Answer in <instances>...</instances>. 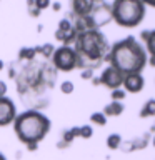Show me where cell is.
Instances as JSON below:
<instances>
[{"mask_svg": "<svg viewBox=\"0 0 155 160\" xmlns=\"http://www.w3.org/2000/svg\"><path fill=\"white\" fill-rule=\"evenodd\" d=\"M145 17V3L140 0H115L112 3V18L120 27L130 28L142 23Z\"/></svg>", "mask_w": 155, "mask_h": 160, "instance_id": "5b68a950", "label": "cell"}, {"mask_svg": "<svg viewBox=\"0 0 155 160\" xmlns=\"http://www.w3.org/2000/svg\"><path fill=\"white\" fill-rule=\"evenodd\" d=\"M33 5L38 10H43V8H47L48 5H50V2H48V0H37V2H33Z\"/></svg>", "mask_w": 155, "mask_h": 160, "instance_id": "d4e9b609", "label": "cell"}, {"mask_svg": "<svg viewBox=\"0 0 155 160\" xmlns=\"http://www.w3.org/2000/svg\"><path fill=\"white\" fill-rule=\"evenodd\" d=\"M110 95H112V102H120L122 98H125V92H123V90H120V88L113 90Z\"/></svg>", "mask_w": 155, "mask_h": 160, "instance_id": "603a6c76", "label": "cell"}, {"mask_svg": "<svg viewBox=\"0 0 155 160\" xmlns=\"http://www.w3.org/2000/svg\"><path fill=\"white\" fill-rule=\"evenodd\" d=\"M148 133H145L142 135V137H138V138H133V140H128V142H125L120 145V148L123 150V152H132V150H140V148H143V147H147V143H148Z\"/></svg>", "mask_w": 155, "mask_h": 160, "instance_id": "4fadbf2b", "label": "cell"}, {"mask_svg": "<svg viewBox=\"0 0 155 160\" xmlns=\"http://www.w3.org/2000/svg\"><path fill=\"white\" fill-rule=\"evenodd\" d=\"M52 65L57 72H72L77 68V53L73 47H58L52 53Z\"/></svg>", "mask_w": 155, "mask_h": 160, "instance_id": "8992f818", "label": "cell"}, {"mask_svg": "<svg viewBox=\"0 0 155 160\" xmlns=\"http://www.w3.org/2000/svg\"><path fill=\"white\" fill-rule=\"evenodd\" d=\"M142 38L147 43V50H148L150 57H155V30H143Z\"/></svg>", "mask_w": 155, "mask_h": 160, "instance_id": "2e32d148", "label": "cell"}, {"mask_svg": "<svg viewBox=\"0 0 155 160\" xmlns=\"http://www.w3.org/2000/svg\"><path fill=\"white\" fill-rule=\"evenodd\" d=\"M0 160H7V158H5V155H3L2 152H0Z\"/></svg>", "mask_w": 155, "mask_h": 160, "instance_id": "f546056e", "label": "cell"}, {"mask_svg": "<svg viewBox=\"0 0 155 160\" xmlns=\"http://www.w3.org/2000/svg\"><path fill=\"white\" fill-rule=\"evenodd\" d=\"M37 57V52H35V47H25V48H20L18 52V57L17 60H22V62H27V60H32Z\"/></svg>", "mask_w": 155, "mask_h": 160, "instance_id": "e0dca14e", "label": "cell"}, {"mask_svg": "<svg viewBox=\"0 0 155 160\" xmlns=\"http://www.w3.org/2000/svg\"><path fill=\"white\" fill-rule=\"evenodd\" d=\"M120 145H122V137L118 133H112L107 137V147L110 150H117V148H120Z\"/></svg>", "mask_w": 155, "mask_h": 160, "instance_id": "d6986e66", "label": "cell"}, {"mask_svg": "<svg viewBox=\"0 0 155 160\" xmlns=\"http://www.w3.org/2000/svg\"><path fill=\"white\" fill-rule=\"evenodd\" d=\"M28 10H30V15H33V17H38V15H40V10L33 5V0H30V2H28Z\"/></svg>", "mask_w": 155, "mask_h": 160, "instance_id": "cb8c5ba5", "label": "cell"}, {"mask_svg": "<svg viewBox=\"0 0 155 160\" xmlns=\"http://www.w3.org/2000/svg\"><path fill=\"white\" fill-rule=\"evenodd\" d=\"M90 120H92V123L95 125H100V127H103L105 123H107V117L102 113V112H95L90 115Z\"/></svg>", "mask_w": 155, "mask_h": 160, "instance_id": "ffe728a7", "label": "cell"}, {"mask_svg": "<svg viewBox=\"0 0 155 160\" xmlns=\"http://www.w3.org/2000/svg\"><path fill=\"white\" fill-rule=\"evenodd\" d=\"M147 63H150V65H153V67H155V57H150V60Z\"/></svg>", "mask_w": 155, "mask_h": 160, "instance_id": "83f0119b", "label": "cell"}, {"mask_svg": "<svg viewBox=\"0 0 155 160\" xmlns=\"http://www.w3.org/2000/svg\"><path fill=\"white\" fill-rule=\"evenodd\" d=\"M88 17L92 18V23H93L95 30H100V27L107 25L110 20H112V5L103 3V2H100V3L95 2L92 12L88 13Z\"/></svg>", "mask_w": 155, "mask_h": 160, "instance_id": "52a82bcc", "label": "cell"}, {"mask_svg": "<svg viewBox=\"0 0 155 160\" xmlns=\"http://www.w3.org/2000/svg\"><path fill=\"white\" fill-rule=\"evenodd\" d=\"M10 77L15 80V88L28 110L45 108L50 103L52 88L57 80V70L48 58H32L27 62L17 60L10 65Z\"/></svg>", "mask_w": 155, "mask_h": 160, "instance_id": "6da1fadb", "label": "cell"}, {"mask_svg": "<svg viewBox=\"0 0 155 160\" xmlns=\"http://www.w3.org/2000/svg\"><path fill=\"white\" fill-rule=\"evenodd\" d=\"M50 120L38 110H25L13 120V130L17 138L27 145L28 150H37V143L47 137L50 132Z\"/></svg>", "mask_w": 155, "mask_h": 160, "instance_id": "277c9868", "label": "cell"}, {"mask_svg": "<svg viewBox=\"0 0 155 160\" xmlns=\"http://www.w3.org/2000/svg\"><path fill=\"white\" fill-rule=\"evenodd\" d=\"M155 115V100H148L147 103H143L142 110H140V117H153Z\"/></svg>", "mask_w": 155, "mask_h": 160, "instance_id": "ac0fdd59", "label": "cell"}, {"mask_svg": "<svg viewBox=\"0 0 155 160\" xmlns=\"http://www.w3.org/2000/svg\"><path fill=\"white\" fill-rule=\"evenodd\" d=\"M60 92L65 93V95H70L73 92V83L70 82V80H63V82L60 83Z\"/></svg>", "mask_w": 155, "mask_h": 160, "instance_id": "44dd1931", "label": "cell"}, {"mask_svg": "<svg viewBox=\"0 0 155 160\" xmlns=\"http://www.w3.org/2000/svg\"><path fill=\"white\" fill-rule=\"evenodd\" d=\"M52 7H53V10H60V3H53Z\"/></svg>", "mask_w": 155, "mask_h": 160, "instance_id": "f1b7e54d", "label": "cell"}, {"mask_svg": "<svg viewBox=\"0 0 155 160\" xmlns=\"http://www.w3.org/2000/svg\"><path fill=\"white\" fill-rule=\"evenodd\" d=\"M150 5H152V7H155V2H152V3H150Z\"/></svg>", "mask_w": 155, "mask_h": 160, "instance_id": "1f68e13d", "label": "cell"}, {"mask_svg": "<svg viewBox=\"0 0 155 160\" xmlns=\"http://www.w3.org/2000/svg\"><path fill=\"white\" fill-rule=\"evenodd\" d=\"M107 60L110 62V67L118 70L123 77L130 73H140L148 62L145 48L133 37H125L123 40L113 43L110 47Z\"/></svg>", "mask_w": 155, "mask_h": 160, "instance_id": "3957f363", "label": "cell"}, {"mask_svg": "<svg viewBox=\"0 0 155 160\" xmlns=\"http://www.w3.org/2000/svg\"><path fill=\"white\" fill-rule=\"evenodd\" d=\"M77 137H80V127H73V128L65 130V132L62 133V140L57 143V147L58 148H67V147L72 145V142Z\"/></svg>", "mask_w": 155, "mask_h": 160, "instance_id": "5bb4252c", "label": "cell"}, {"mask_svg": "<svg viewBox=\"0 0 155 160\" xmlns=\"http://www.w3.org/2000/svg\"><path fill=\"white\" fill-rule=\"evenodd\" d=\"M123 112V105L120 102H110L108 105H105L103 108V115L105 117H118V115H122Z\"/></svg>", "mask_w": 155, "mask_h": 160, "instance_id": "9a60e30c", "label": "cell"}, {"mask_svg": "<svg viewBox=\"0 0 155 160\" xmlns=\"http://www.w3.org/2000/svg\"><path fill=\"white\" fill-rule=\"evenodd\" d=\"M15 117H17L15 103L7 97V95H5V97H0V127H7V125L13 123Z\"/></svg>", "mask_w": 155, "mask_h": 160, "instance_id": "9c48e42d", "label": "cell"}, {"mask_svg": "<svg viewBox=\"0 0 155 160\" xmlns=\"http://www.w3.org/2000/svg\"><path fill=\"white\" fill-rule=\"evenodd\" d=\"M123 87L127 92H132V93H137L143 88L145 85V80L140 73H130V75H125L123 77Z\"/></svg>", "mask_w": 155, "mask_h": 160, "instance_id": "8fae6325", "label": "cell"}, {"mask_svg": "<svg viewBox=\"0 0 155 160\" xmlns=\"http://www.w3.org/2000/svg\"><path fill=\"white\" fill-rule=\"evenodd\" d=\"M153 145H155V137H153Z\"/></svg>", "mask_w": 155, "mask_h": 160, "instance_id": "d6a6232c", "label": "cell"}, {"mask_svg": "<svg viewBox=\"0 0 155 160\" xmlns=\"http://www.w3.org/2000/svg\"><path fill=\"white\" fill-rule=\"evenodd\" d=\"M55 38H57L58 42H62L63 47H70V45L75 42V38H77V32H75L72 22H70L67 17L62 18L58 22V28L55 30Z\"/></svg>", "mask_w": 155, "mask_h": 160, "instance_id": "ba28073f", "label": "cell"}, {"mask_svg": "<svg viewBox=\"0 0 155 160\" xmlns=\"http://www.w3.org/2000/svg\"><path fill=\"white\" fill-rule=\"evenodd\" d=\"M95 2L92 0H73L72 2V12L73 15H77V17H85V15H88L92 12Z\"/></svg>", "mask_w": 155, "mask_h": 160, "instance_id": "7c38bea8", "label": "cell"}, {"mask_svg": "<svg viewBox=\"0 0 155 160\" xmlns=\"http://www.w3.org/2000/svg\"><path fill=\"white\" fill-rule=\"evenodd\" d=\"M2 68H3V62L0 60V70H2Z\"/></svg>", "mask_w": 155, "mask_h": 160, "instance_id": "4dcf8cb0", "label": "cell"}, {"mask_svg": "<svg viewBox=\"0 0 155 160\" xmlns=\"http://www.w3.org/2000/svg\"><path fill=\"white\" fill-rule=\"evenodd\" d=\"M5 93H7V83L0 80V97H5Z\"/></svg>", "mask_w": 155, "mask_h": 160, "instance_id": "484cf974", "label": "cell"}, {"mask_svg": "<svg viewBox=\"0 0 155 160\" xmlns=\"http://www.w3.org/2000/svg\"><path fill=\"white\" fill-rule=\"evenodd\" d=\"M73 50L77 53V68L93 70L107 60L110 45L100 30H88L77 33Z\"/></svg>", "mask_w": 155, "mask_h": 160, "instance_id": "7a4b0ae2", "label": "cell"}, {"mask_svg": "<svg viewBox=\"0 0 155 160\" xmlns=\"http://www.w3.org/2000/svg\"><path fill=\"white\" fill-rule=\"evenodd\" d=\"M93 135V128L90 127V125H83V127H80V137L82 138H90Z\"/></svg>", "mask_w": 155, "mask_h": 160, "instance_id": "7402d4cb", "label": "cell"}, {"mask_svg": "<svg viewBox=\"0 0 155 160\" xmlns=\"http://www.w3.org/2000/svg\"><path fill=\"white\" fill-rule=\"evenodd\" d=\"M98 83L108 87L110 90H117V88H120V85L123 83V75L120 73L118 70H115L113 67H107L103 70V73L100 75Z\"/></svg>", "mask_w": 155, "mask_h": 160, "instance_id": "30bf717a", "label": "cell"}, {"mask_svg": "<svg viewBox=\"0 0 155 160\" xmlns=\"http://www.w3.org/2000/svg\"><path fill=\"white\" fill-rule=\"evenodd\" d=\"M93 70H82V78H92Z\"/></svg>", "mask_w": 155, "mask_h": 160, "instance_id": "4316f807", "label": "cell"}]
</instances>
